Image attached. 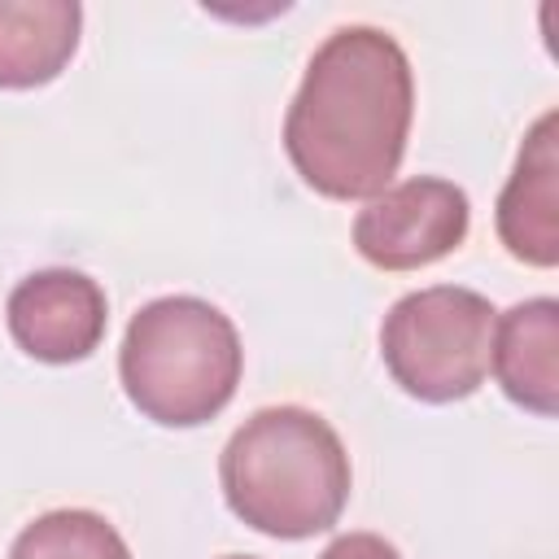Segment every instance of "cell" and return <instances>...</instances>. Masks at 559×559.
Returning a JSON list of instances; mask_svg holds the SVG:
<instances>
[{"mask_svg":"<svg viewBox=\"0 0 559 559\" xmlns=\"http://www.w3.org/2000/svg\"><path fill=\"white\" fill-rule=\"evenodd\" d=\"M411 118L415 79L402 44L376 26H336L284 114V153L319 197L371 201L402 166Z\"/></svg>","mask_w":559,"mask_h":559,"instance_id":"obj_1","label":"cell"},{"mask_svg":"<svg viewBox=\"0 0 559 559\" xmlns=\"http://www.w3.org/2000/svg\"><path fill=\"white\" fill-rule=\"evenodd\" d=\"M218 480L236 520L266 537L301 542L341 520L349 502V454L314 411L266 406L223 445Z\"/></svg>","mask_w":559,"mask_h":559,"instance_id":"obj_2","label":"cell"},{"mask_svg":"<svg viewBox=\"0 0 559 559\" xmlns=\"http://www.w3.org/2000/svg\"><path fill=\"white\" fill-rule=\"evenodd\" d=\"M245 349L236 323L201 297H157L127 323L118 376L131 406L162 428L214 419L240 384Z\"/></svg>","mask_w":559,"mask_h":559,"instance_id":"obj_3","label":"cell"},{"mask_svg":"<svg viewBox=\"0 0 559 559\" xmlns=\"http://www.w3.org/2000/svg\"><path fill=\"white\" fill-rule=\"evenodd\" d=\"M493 319L498 310L489 297L459 284L406 293L393 301L380 328L384 367L419 402L445 406L472 397L489 376Z\"/></svg>","mask_w":559,"mask_h":559,"instance_id":"obj_4","label":"cell"},{"mask_svg":"<svg viewBox=\"0 0 559 559\" xmlns=\"http://www.w3.org/2000/svg\"><path fill=\"white\" fill-rule=\"evenodd\" d=\"M467 192L437 175H415L376 192L354 218V249L380 271H419L467 240Z\"/></svg>","mask_w":559,"mask_h":559,"instance_id":"obj_5","label":"cell"},{"mask_svg":"<svg viewBox=\"0 0 559 559\" xmlns=\"http://www.w3.org/2000/svg\"><path fill=\"white\" fill-rule=\"evenodd\" d=\"M4 319H9V336L17 341L22 354H31L35 362H83L109 323V306H105V288L70 266H48L26 275L9 301H4Z\"/></svg>","mask_w":559,"mask_h":559,"instance_id":"obj_6","label":"cell"},{"mask_svg":"<svg viewBox=\"0 0 559 559\" xmlns=\"http://www.w3.org/2000/svg\"><path fill=\"white\" fill-rule=\"evenodd\" d=\"M559 114H542L520 144L515 170L498 197V236L528 266L559 262Z\"/></svg>","mask_w":559,"mask_h":559,"instance_id":"obj_7","label":"cell"},{"mask_svg":"<svg viewBox=\"0 0 559 559\" xmlns=\"http://www.w3.org/2000/svg\"><path fill=\"white\" fill-rule=\"evenodd\" d=\"M489 367L515 406L550 419L559 411V301L533 297L493 319Z\"/></svg>","mask_w":559,"mask_h":559,"instance_id":"obj_8","label":"cell"},{"mask_svg":"<svg viewBox=\"0 0 559 559\" xmlns=\"http://www.w3.org/2000/svg\"><path fill=\"white\" fill-rule=\"evenodd\" d=\"M83 9L74 0H0V87L52 83L79 48Z\"/></svg>","mask_w":559,"mask_h":559,"instance_id":"obj_9","label":"cell"},{"mask_svg":"<svg viewBox=\"0 0 559 559\" xmlns=\"http://www.w3.org/2000/svg\"><path fill=\"white\" fill-rule=\"evenodd\" d=\"M9 559H131V550L105 515L70 507L31 520L13 537Z\"/></svg>","mask_w":559,"mask_h":559,"instance_id":"obj_10","label":"cell"},{"mask_svg":"<svg viewBox=\"0 0 559 559\" xmlns=\"http://www.w3.org/2000/svg\"><path fill=\"white\" fill-rule=\"evenodd\" d=\"M319 559H402L393 542H384L380 533H345L336 537Z\"/></svg>","mask_w":559,"mask_h":559,"instance_id":"obj_11","label":"cell"},{"mask_svg":"<svg viewBox=\"0 0 559 559\" xmlns=\"http://www.w3.org/2000/svg\"><path fill=\"white\" fill-rule=\"evenodd\" d=\"M227 559H249V555H227Z\"/></svg>","mask_w":559,"mask_h":559,"instance_id":"obj_12","label":"cell"}]
</instances>
